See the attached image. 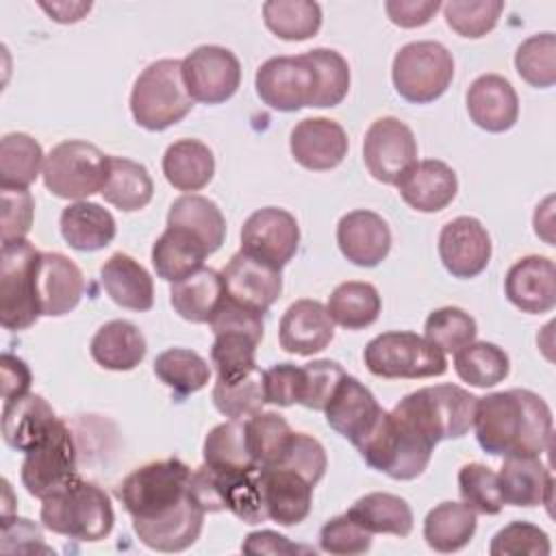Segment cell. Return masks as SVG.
<instances>
[{"instance_id": "obj_35", "label": "cell", "mask_w": 556, "mask_h": 556, "mask_svg": "<svg viewBox=\"0 0 556 556\" xmlns=\"http://www.w3.org/2000/svg\"><path fill=\"white\" fill-rule=\"evenodd\" d=\"M163 174L178 191H200L215 174V156L206 143L198 139H180L165 150Z\"/></svg>"}, {"instance_id": "obj_49", "label": "cell", "mask_w": 556, "mask_h": 556, "mask_svg": "<svg viewBox=\"0 0 556 556\" xmlns=\"http://www.w3.org/2000/svg\"><path fill=\"white\" fill-rule=\"evenodd\" d=\"M517 74L532 87L545 89L556 83V37L554 33L532 35L515 52Z\"/></svg>"}, {"instance_id": "obj_3", "label": "cell", "mask_w": 556, "mask_h": 556, "mask_svg": "<svg viewBox=\"0 0 556 556\" xmlns=\"http://www.w3.org/2000/svg\"><path fill=\"white\" fill-rule=\"evenodd\" d=\"M476 400L458 384H434L404 395L391 413L437 445L443 439H460L469 432Z\"/></svg>"}, {"instance_id": "obj_43", "label": "cell", "mask_w": 556, "mask_h": 556, "mask_svg": "<svg viewBox=\"0 0 556 556\" xmlns=\"http://www.w3.org/2000/svg\"><path fill=\"white\" fill-rule=\"evenodd\" d=\"M265 26L285 41H304L319 33L321 9L311 0H269L263 4Z\"/></svg>"}, {"instance_id": "obj_24", "label": "cell", "mask_w": 556, "mask_h": 556, "mask_svg": "<svg viewBox=\"0 0 556 556\" xmlns=\"http://www.w3.org/2000/svg\"><path fill=\"white\" fill-rule=\"evenodd\" d=\"M334 337V321L326 306L317 300L293 302L278 326L280 348L289 354L313 356L330 345Z\"/></svg>"}, {"instance_id": "obj_33", "label": "cell", "mask_w": 556, "mask_h": 556, "mask_svg": "<svg viewBox=\"0 0 556 556\" xmlns=\"http://www.w3.org/2000/svg\"><path fill=\"white\" fill-rule=\"evenodd\" d=\"M226 298L222 271L202 267L195 274L172 282L169 302L174 311L191 324H208Z\"/></svg>"}, {"instance_id": "obj_41", "label": "cell", "mask_w": 556, "mask_h": 556, "mask_svg": "<svg viewBox=\"0 0 556 556\" xmlns=\"http://www.w3.org/2000/svg\"><path fill=\"white\" fill-rule=\"evenodd\" d=\"M382 308L380 293L374 285L361 280L341 282L328 298L326 311L334 324L345 330H363L371 326Z\"/></svg>"}, {"instance_id": "obj_10", "label": "cell", "mask_w": 556, "mask_h": 556, "mask_svg": "<svg viewBox=\"0 0 556 556\" xmlns=\"http://www.w3.org/2000/svg\"><path fill=\"white\" fill-rule=\"evenodd\" d=\"M391 76L404 100L428 104L447 91L454 78V59L439 41H410L397 50Z\"/></svg>"}, {"instance_id": "obj_21", "label": "cell", "mask_w": 556, "mask_h": 556, "mask_svg": "<svg viewBox=\"0 0 556 556\" xmlns=\"http://www.w3.org/2000/svg\"><path fill=\"white\" fill-rule=\"evenodd\" d=\"M291 154L295 163L311 172H326L348 154V135L341 124L328 117H308L295 124L291 130Z\"/></svg>"}, {"instance_id": "obj_51", "label": "cell", "mask_w": 556, "mask_h": 556, "mask_svg": "<svg viewBox=\"0 0 556 556\" xmlns=\"http://www.w3.org/2000/svg\"><path fill=\"white\" fill-rule=\"evenodd\" d=\"M447 26L467 39L491 33L504 11L502 0H450L441 4Z\"/></svg>"}, {"instance_id": "obj_59", "label": "cell", "mask_w": 556, "mask_h": 556, "mask_svg": "<svg viewBox=\"0 0 556 556\" xmlns=\"http://www.w3.org/2000/svg\"><path fill=\"white\" fill-rule=\"evenodd\" d=\"M441 9L439 0H389L384 11L389 20L400 28H417L428 24Z\"/></svg>"}, {"instance_id": "obj_47", "label": "cell", "mask_w": 556, "mask_h": 556, "mask_svg": "<svg viewBox=\"0 0 556 556\" xmlns=\"http://www.w3.org/2000/svg\"><path fill=\"white\" fill-rule=\"evenodd\" d=\"M291 434H293L291 426L278 413L258 410L245 419L248 450L258 467L274 465L280 458Z\"/></svg>"}, {"instance_id": "obj_36", "label": "cell", "mask_w": 556, "mask_h": 556, "mask_svg": "<svg viewBox=\"0 0 556 556\" xmlns=\"http://www.w3.org/2000/svg\"><path fill=\"white\" fill-rule=\"evenodd\" d=\"M167 226L182 228L204 243L208 254L217 252L226 239V219L219 206L195 193L180 195L172 202L167 213Z\"/></svg>"}, {"instance_id": "obj_19", "label": "cell", "mask_w": 556, "mask_h": 556, "mask_svg": "<svg viewBox=\"0 0 556 556\" xmlns=\"http://www.w3.org/2000/svg\"><path fill=\"white\" fill-rule=\"evenodd\" d=\"M35 285L39 313L48 317H61L74 311L85 293L80 267L61 252H41Z\"/></svg>"}, {"instance_id": "obj_11", "label": "cell", "mask_w": 556, "mask_h": 556, "mask_svg": "<svg viewBox=\"0 0 556 556\" xmlns=\"http://www.w3.org/2000/svg\"><path fill=\"white\" fill-rule=\"evenodd\" d=\"M20 478L26 491L39 500L78 478V447L63 419H56L52 430L26 452Z\"/></svg>"}, {"instance_id": "obj_17", "label": "cell", "mask_w": 556, "mask_h": 556, "mask_svg": "<svg viewBox=\"0 0 556 556\" xmlns=\"http://www.w3.org/2000/svg\"><path fill=\"white\" fill-rule=\"evenodd\" d=\"M384 408L376 402L374 393L354 376H343L332 391L324 413L328 426L345 437L354 447L369 434Z\"/></svg>"}, {"instance_id": "obj_28", "label": "cell", "mask_w": 556, "mask_h": 556, "mask_svg": "<svg viewBox=\"0 0 556 556\" xmlns=\"http://www.w3.org/2000/svg\"><path fill=\"white\" fill-rule=\"evenodd\" d=\"M52 406L37 393H24L7 400L2 406L4 443L17 452L33 450L56 424Z\"/></svg>"}, {"instance_id": "obj_54", "label": "cell", "mask_w": 556, "mask_h": 556, "mask_svg": "<svg viewBox=\"0 0 556 556\" xmlns=\"http://www.w3.org/2000/svg\"><path fill=\"white\" fill-rule=\"evenodd\" d=\"M319 547L334 556L365 554L371 547V532L361 528L348 513L332 517L319 530Z\"/></svg>"}, {"instance_id": "obj_25", "label": "cell", "mask_w": 556, "mask_h": 556, "mask_svg": "<svg viewBox=\"0 0 556 556\" xmlns=\"http://www.w3.org/2000/svg\"><path fill=\"white\" fill-rule=\"evenodd\" d=\"M395 185L402 200L419 213L443 211L458 191L456 172L437 159L413 163Z\"/></svg>"}, {"instance_id": "obj_2", "label": "cell", "mask_w": 556, "mask_h": 556, "mask_svg": "<svg viewBox=\"0 0 556 556\" xmlns=\"http://www.w3.org/2000/svg\"><path fill=\"white\" fill-rule=\"evenodd\" d=\"M41 523L54 534L93 543L111 534L115 513L109 493L78 476L41 500Z\"/></svg>"}, {"instance_id": "obj_9", "label": "cell", "mask_w": 556, "mask_h": 556, "mask_svg": "<svg viewBox=\"0 0 556 556\" xmlns=\"http://www.w3.org/2000/svg\"><path fill=\"white\" fill-rule=\"evenodd\" d=\"M41 252L28 241L2 243L0 254V324L7 330H26L39 319L37 263Z\"/></svg>"}, {"instance_id": "obj_58", "label": "cell", "mask_w": 556, "mask_h": 556, "mask_svg": "<svg viewBox=\"0 0 556 556\" xmlns=\"http://www.w3.org/2000/svg\"><path fill=\"white\" fill-rule=\"evenodd\" d=\"M265 402L274 406L300 404L304 395V367L293 363H278L263 371Z\"/></svg>"}, {"instance_id": "obj_12", "label": "cell", "mask_w": 556, "mask_h": 556, "mask_svg": "<svg viewBox=\"0 0 556 556\" xmlns=\"http://www.w3.org/2000/svg\"><path fill=\"white\" fill-rule=\"evenodd\" d=\"M256 93L274 111L293 113L311 106L317 89L315 67L306 54L271 56L256 70Z\"/></svg>"}, {"instance_id": "obj_30", "label": "cell", "mask_w": 556, "mask_h": 556, "mask_svg": "<svg viewBox=\"0 0 556 556\" xmlns=\"http://www.w3.org/2000/svg\"><path fill=\"white\" fill-rule=\"evenodd\" d=\"M497 480L504 504L532 508L552 502V473L539 456L504 458Z\"/></svg>"}, {"instance_id": "obj_38", "label": "cell", "mask_w": 556, "mask_h": 556, "mask_svg": "<svg viewBox=\"0 0 556 556\" xmlns=\"http://www.w3.org/2000/svg\"><path fill=\"white\" fill-rule=\"evenodd\" d=\"M202 456L204 465L224 473H252L261 469L248 450L243 419L217 424L204 439Z\"/></svg>"}, {"instance_id": "obj_40", "label": "cell", "mask_w": 556, "mask_h": 556, "mask_svg": "<svg viewBox=\"0 0 556 556\" xmlns=\"http://www.w3.org/2000/svg\"><path fill=\"white\" fill-rule=\"evenodd\" d=\"M100 193L115 208L130 213L143 208L152 200L154 182L141 163L124 156H109V174Z\"/></svg>"}, {"instance_id": "obj_53", "label": "cell", "mask_w": 556, "mask_h": 556, "mask_svg": "<svg viewBox=\"0 0 556 556\" xmlns=\"http://www.w3.org/2000/svg\"><path fill=\"white\" fill-rule=\"evenodd\" d=\"M274 465L289 467V469L298 471L300 476H304L311 484H317L326 473L328 458H326L324 445L315 437H311L306 432H293L289 437L280 458Z\"/></svg>"}, {"instance_id": "obj_15", "label": "cell", "mask_w": 556, "mask_h": 556, "mask_svg": "<svg viewBox=\"0 0 556 556\" xmlns=\"http://www.w3.org/2000/svg\"><path fill=\"white\" fill-rule=\"evenodd\" d=\"M363 161L378 182L395 185L400 176L417 163V141L413 130L397 117H380L371 122L363 139Z\"/></svg>"}, {"instance_id": "obj_45", "label": "cell", "mask_w": 556, "mask_h": 556, "mask_svg": "<svg viewBox=\"0 0 556 556\" xmlns=\"http://www.w3.org/2000/svg\"><path fill=\"white\" fill-rule=\"evenodd\" d=\"M154 374L178 395L204 389L211 380L208 363L193 350L169 348L154 358Z\"/></svg>"}, {"instance_id": "obj_23", "label": "cell", "mask_w": 556, "mask_h": 556, "mask_svg": "<svg viewBox=\"0 0 556 556\" xmlns=\"http://www.w3.org/2000/svg\"><path fill=\"white\" fill-rule=\"evenodd\" d=\"M337 243L350 263L358 267H376L391 250V230L378 213L356 208L339 219Z\"/></svg>"}, {"instance_id": "obj_63", "label": "cell", "mask_w": 556, "mask_h": 556, "mask_svg": "<svg viewBox=\"0 0 556 556\" xmlns=\"http://www.w3.org/2000/svg\"><path fill=\"white\" fill-rule=\"evenodd\" d=\"M41 9L48 11L54 22L70 24V22L83 20V15L91 9V2H52V4L41 2Z\"/></svg>"}, {"instance_id": "obj_32", "label": "cell", "mask_w": 556, "mask_h": 556, "mask_svg": "<svg viewBox=\"0 0 556 556\" xmlns=\"http://www.w3.org/2000/svg\"><path fill=\"white\" fill-rule=\"evenodd\" d=\"M146 337L126 319H111L100 326L91 339V358L111 371H130L146 356Z\"/></svg>"}, {"instance_id": "obj_52", "label": "cell", "mask_w": 556, "mask_h": 556, "mask_svg": "<svg viewBox=\"0 0 556 556\" xmlns=\"http://www.w3.org/2000/svg\"><path fill=\"white\" fill-rule=\"evenodd\" d=\"M458 493L473 513L497 515L504 506L497 473L482 463H467L460 467Z\"/></svg>"}, {"instance_id": "obj_57", "label": "cell", "mask_w": 556, "mask_h": 556, "mask_svg": "<svg viewBox=\"0 0 556 556\" xmlns=\"http://www.w3.org/2000/svg\"><path fill=\"white\" fill-rule=\"evenodd\" d=\"M2 195V243L26 239L33 226L35 200L28 189H0Z\"/></svg>"}, {"instance_id": "obj_1", "label": "cell", "mask_w": 556, "mask_h": 556, "mask_svg": "<svg viewBox=\"0 0 556 556\" xmlns=\"http://www.w3.org/2000/svg\"><path fill=\"white\" fill-rule=\"evenodd\" d=\"M491 456H541L552 441V410L528 389H508L476 400L473 426Z\"/></svg>"}, {"instance_id": "obj_13", "label": "cell", "mask_w": 556, "mask_h": 556, "mask_svg": "<svg viewBox=\"0 0 556 556\" xmlns=\"http://www.w3.org/2000/svg\"><path fill=\"white\" fill-rule=\"evenodd\" d=\"M182 83L191 100L222 104L230 100L241 83L239 59L222 46H200L182 61Z\"/></svg>"}, {"instance_id": "obj_14", "label": "cell", "mask_w": 556, "mask_h": 556, "mask_svg": "<svg viewBox=\"0 0 556 556\" xmlns=\"http://www.w3.org/2000/svg\"><path fill=\"white\" fill-rule=\"evenodd\" d=\"M298 243L300 226L285 208L265 206L243 222L241 252L274 269H282L295 256Z\"/></svg>"}, {"instance_id": "obj_20", "label": "cell", "mask_w": 556, "mask_h": 556, "mask_svg": "<svg viewBox=\"0 0 556 556\" xmlns=\"http://www.w3.org/2000/svg\"><path fill=\"white\" fill-rule=\"evenodd\" d=\"M226 298L250 306L258 313H267V308L280 298L282 276L280 269H274L241 250L232 254L228 265L222 269Z\"/></svg>"}, {"instance_id": "obj_42", "label": "cell", "mask_w": 556, "mask_h": 556, "mask_svg": "<svg viewBox=\"0 0 556 556\" xmlns=\"http://www.w3.org/2000/svg\"><path fill=\"white\" fill-rule=\"evenodd\" d=\"M43 150L26 132H9L0 141V189H28L43 172Z\"/></svg>"}, {"instance_id": "obj_22", "label": "cell", "mask_w": 556, "mask_h": 556, "mask_svg": "<svg viewBox=\"0 0 556 556\" xmlns=\"http://www.w3.org/2000/svg\"><path fill=\"white\" fill-rule=\"evenodd\" d=\"M504 291L510 304L523 313H549L556 306L554 261L539 254L519 258L506 274Z\"/></svg>"}, {"instance_id": "obj_62", "label": "cell", "mask_w": 556, "mask_h": 556, "mask_svg": "<svg viewBox=\"0 0 556 556\" xmlns=\"http://www.w3.org/2000/svg\"><path fill=\"white\" fill-rule=\"evenodd\" d=\"M4 539H22L15 547V552H30V549H46L43 545V534L41 530L24 517H15V519H2V541Z\"/></svg>"}, {"instance_id": "obj_6", "label": "cell", "mask_w": 556, "mask_h": 556, "mask_svg": "<svg viewBox=\"0 0 556 556\" xmlns=\"http://www.w3.org/2000/svg\"><path fill=\"white\" fill-rule=\"evenodd\" d=\"M191 469L180 458H163L130 471L117 486V497L132 519H154L189 495Z\"/></svg>"}, {"instance_id": "obj_44", "label": "cell", "mask_w": 556, "mask_h": 556, "mask_svg": "<svg viewBox=\"0 0 556 556\" xmlns=\"http://www.w3.org/2000/svg\"><path fill=\"white\" fill-rule=\"evenodd\" d=\"M454 369L463 382L471 387H495L510 371L508 354L489 341H471L454 356Z\"/></svg>"}, {"instance_id": "obj_39", "label": "cell", "mask_w": 556, "mask_h": 556, "mask_svg": "<svg viewBox=\"0 0 556 556\" xmlns=\"http://www.w3.org/2000/svg\"><path fill=\"white\" fill-rule=\"evenodd\" d=\"M476 526V513L465 502H441L424 519V539L434 552L450 554L473 539Z\"/></svg>"}, {"instance_id": "obj_29", "label": "cell", "mask_w": 556, "mask_h": 556, "mask_svg": "<svg viewBox=\"0 0 556 556\" xmlns=\"http://www.w3.org/2000/svg\"><path fill=\"white\" fill-rule=\"evenodd\" d=\"M106 295L122 308L150 311L154 304V282L148 269L124 252L111 254L100 267Z\"/></svg>"}, {"instance_id": "obj_55", "label": "cell", "mask_w": 556, "mask_h": 556, "mask_svg": "<svg viewBox=\"0 0 556 556\" xmlns=\"http://www.w3.org/2000/svg\"><path fill=\"white\" fill-rule=\"evenodd\" d=\"M547 534L528 521H513L504 526L491 541V556H513V554H530V556H547L549 554Z\"/></svg>"}, {"instance_id": "obj_56", "label": "cell", "mask_w": 556, "mask_h": 556, "mask_svg": "<svg viewBox=\"0 0 556 556\" xmlns=\"http://www.w3.org/2000/svg\"><path fill=\"white\" fill-rule=\"evenodd\" d=\"M343 376V367L328 358L304 365V395L300 404L313 410H324Z\"/></svg>"}, {"instance_id": "obj_16", "label": "cell", "mask_w": 556, "mask_h": 556, "mask_svg": "<svg viewBox=\"0 0 556 556\" xmlns=\"http://www.w3.org/2000/svg\"><path fill=\"white\" fill-rule=\"evenodd\" d=\"M439 256L452 276L473 278L491 261V237L476 217H456L441 228Z\"/></svg>"}, {"instance_id": "obj_26", "label": "cell", "mask_w": 556, "mask_h": 556, "mask_svg": "<svg viewBox=\"0 0 556 556\" xmlns=\"http://www.w3.org/2000/svg\"><path fill=\"white\" fill-rule=\"evenodd\" d=\"M204 510L187 495L169 513L154 519H132V530L143 545L156 552H182L191 547L204 523Z\"/></svg>"}, {"instance_id": "obj_31", "label": "cell", "mask_w": 556, "mask_h": 556, "mask_svg": "<svg viewBox=\"0 0 556 556\" xmlns=\"http://www.w3.org/2000/svg\"><path fill=\"white\" fill-rule=\"evenodd\" d=\"M59 228L65 243L78 252H96L106 248L115 239L117 230L113 215L104 206L87 200L67 204L61 211Z\"/></svg>"}, {"instance_id": "obj_8", "label": "cell", "mask_w": 556, "mask_h": 556, "mask_svg": "<svg viewBox=\"0 0 556 556\" xmlns=\"http://www.w3.org/2000/svg\"><path fill=\"white\" fill-rule=\"evenodd\" d=\"M109 174V156L93 143L70 139L56 143L43 161L46 189L63 200H85L100 193Z\"/></svg>"}, {"instance_id": "obj_4", "label": "cell", "mask_w": 556, "mask_h": 556, "mask_svg": "<svg viewBox=\"0 0 556 556\" xmlns=\"http://www.w3.org/2000/svg\"><path fill=\"white\" fill-rule=\"evenodd\" d=\"M193 100L182 83L178 59H159L150 63L135 80L130 91V113L135 122L152 132L165 130L191 111Z\"/></svg>"}, {"instance_id": "obj_50", "label": "cell", "mask_w": 556, "mask_h": 556, "mask_svg": "<svg viewBox=\"0 0 556 556\" xmlns=\"http://www.w3.org/2000/svg\"><path fill=\"white\" fill-rule=\"evenodd\" d=\"M424 332H426V339L432 345H437L443 354L445 352L456 354L458 350H463L465 345L476 341L478 326H476V319L469 313H465L463 308L443 306V308L432 311L426 317Z\"/></svg>"}, {"instance_id": "obj_46", "label": "cell", "mask_w": 556, "mask_h": 556, "mask_svg": "<svg viewBox=\"0 0 556 556\" xmlns=\"http://www.w3.org/2000/svg\"><path fill=\"white\" fill-rule=\"evenodd\" d=\"M213 404L228 419H243L258 413L265 404V380L256 367L239 380H217L213 387Z\"/></svg>"}, {"instance_id": "obj_5", "label": "cell", "mask_w": 556, "mask_h": 556, "mask_svg": "<svg viewBox=\"0 0 556 556\" xmlns=\"http://www.w3.org/2000/svg\"><path fill=\"white\" fill-rule=\"evenodd\" d=\"M356 450L371 469L393 480H415L428 467L434 445L391 410H382Z\"/></svg>"}, {"instance_id": "obj_18", "label": "cell", "mask_w": 556, "mask_h": 556, "mask_svg": "<svg viewBox=\"0 0 556 556\" xmlns=\"http://www.w3.org/2000/svg\"><path fill=\"white\" fill-rule=\"evenodd\" d=\"M258 486L267 519L278 526L304 521L313 506V486L304 476L289 467L271 465L258 469Z\"/></svg>"}, {"instance_id": "obj_37", "label": "cell", "mask_w": 556, "mask_h": 556, "mask_svg": "<svg viewBox=\"0 0 556 556\" xmlns=\"http://www.w3.org/2000/svg\"><path fill=\"white\" fill-rule=\"evenodd\" d=\"M348 515L371 534L408 536L413 530V510L400 495L393 493H367L358 497Z\"/></svg>"}, {"instance_id": "obj_34", "label": "cell", "mask_w": 556, "mask_h": 556, "mask_svg": "<svg viewBox=\"0 0 556 556\" xmlns=\"http://www.w3.org/2000/svg\"><path fill=\"white\" fill-rule=\"evenodd\" d=\"M208 250L191 232L167 226L152 245V265L156 276L167 282H178L204 267Z\"/></svg>"}, {"instance_id": "obj_60", "label": "cell", "mask_w": 556, "mask_h": 556, "mask_svg": "<svg viewBox=\"0 0 556 556\" xmlns=\"http://www.w3.org/2000/svg\"><path fill=\"white\" fill-rule=\"evenodd\" d=\"M243 554H311V547L304 545H295L291 543L287 536L274 532V530H258V532H250L241 545Z\"/></svg>"}, {"instance_id": "obj_27", "label": "cell", "mask_w": 556, "mask_h": 556, "mask_svg": "<svg viewBox=\"0 0 556 556\" xmlns=\"http://www.w3.org/2000/svg\"><path fill=\"white\" fill-rule=\"evenodd\" d=\"M467 111L486 132H504L519 117V100L513 85L500 74H482L467 89Z\"/></svg>"}, {"instance_id": "obj_7", "label": "cell", "mask_w": 556, "mask_h": 556, "mask_svg": "<svg viewBox=\"0 0 556 556\" xmlns=\"http://www.w3.org/2000/svg\"><path fill=\"white\" fill-rule=\"evenodd\" d=\"M367 369L387 380L432 378L447 371L445 354L426 337L408 330H391L374 337L363 352Z\"/></svg>"}, {"instance_id": "obj_61", "label": "cell", "mask_w": 556, "mask_h": 556, "mask_svg": "<svg viewBox=\"0 0 556 556\" xmlns=\"http://www.w3.org/2000/svg\"><path fill=\"white\" fill-rule=\"evenodd\" d=\"M0 371H2V400L4 402L28 393L30 369L22 358L4 352L0 358Z\"/></svg>"}, {"instance_id": "obj_48", "label": "cell", "mask_w": 556, "mask_h": 556, "mask_svg": "<svg viewBox=\"0 0 556 556\" xmlns=\"http://www.w3.org/2000/svg\"><path fill=\"white\" fill-rule=\"evenodd\" d=\"M306 56L313 63L315 76H317V89L311 106L326 109V106L341 104L350 91L348 61L337 50H330V48H315L306 52Z\"/></svg>"}]
</instances>
